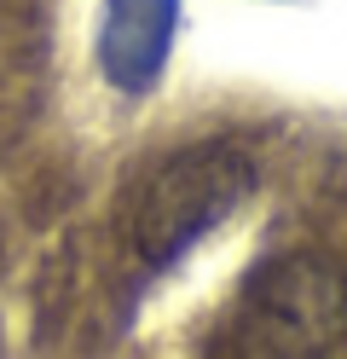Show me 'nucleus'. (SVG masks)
Here are the masks:
<instances>
[{
    "label": "nucleus",
    "mask_w": 347,
    "mask_h": 359,
    "mask_svg": "<svg viewBox=\"0 0 347 359\" xmlns=\"http://www.w3.org/2000/svg\"><path fill=\"white\" fill-rule=\"evenodd\" d=\"M179 35V0H104L99 70L122 99H145L168 70Z\"/></svg>",
    "instance_id": "obj_3"
},
{
    "label": "nucleus",
    "mask_w": 347,
    "mask_h": 359,
    "mask_svg": "<svg viewBox=\"0 0 347 359\" xmlns=\"http://www.w3.org/2000/svg\"><path fill=\"white\" fill-rule=\"evenodd\" d=\"M254 191V163L238 145L197 140L133 186L128 197V243L151 273H168L197 250L208 232H220Z\"/></svg>",
    "instance_id": "obj_1"
},
{
    "label": "nucleus",
    "mask_w": 347,
    "mask_h": 359,
    "mask_svg": "<svg viewBox=\"0 0 347 359\" xmlns=\"http://www.w3.org/2000/svg\"><path fill=\"white\" fill-rule=\"evenodd\" d=\"M231 353H336L347 348V273L324 255H278L243 284V302L220 336Z\"/></svg>",
    "instance_id": "obj_2"
}]
</instances>
